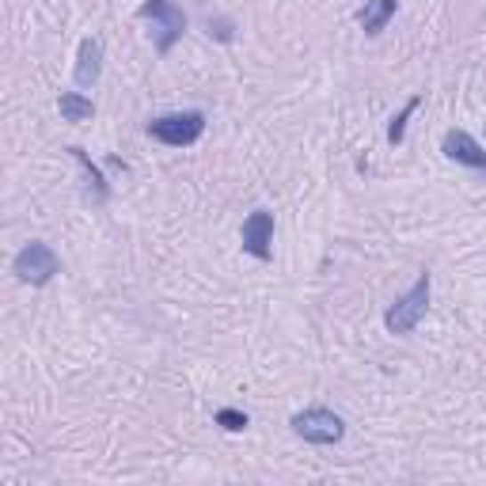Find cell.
Here are the masks:
<instances>
[{
    "label": "cell",
    "mask_w": 486,
    "mask_h": 486,
    "mask_svg": "<svg viewBox=\"0 0 486 486\" xmlns=\"http://www.w3.org/2000/svg\"><path fill=\"white\" fill-rule=\"evenodd\" d=\"M239 239H243V251L251 255V259H259V263H266L270 255H274V217H270L266 209H255L247 221H243V232H239Z\"/></svg>",
    "instance_id": "obj_6"
},
{
    "label": "cell",
    "mask_w": 486,
    "mask_h": 486,
    "mask_svg": "<svg viewBox=\"0 0 486 486\" xmlns=\"http://www.w3.org/2000/svg\"><path fill=\"white\" fill-rule=\"evenodd\" d=\"M141 20H152L156 27V50L167 53L175 42L182 38V31H187V16H182V8L175 4V0H145V4L137 8Z\"/></svg>",
    "instance_id": "obj_4"
},
{
    "label": "cell",
    "mask_w": 486,
    "mask_h": 486,
    "mask_svg": "<svg viewBox=\"0 0 486 486\" xmlns=\"http://www.w3.org/2000/svg\"><path fill=\"white\" fill-rule=\"evenodd\" d=\"M395 0H365V8L357 12V23H361L365 35H380L384 27H388V20L395 16Z\"/></svg>",
    "instance_id": "obj_9"
},
{
    "label": "cell",
    "mask_w": 486,
    "mask_h": 486,
    "mask_svg": "<svg viewBox=\"0 0 486 486\" xmlns=\"http://www.w3.org/2000/svg\"><path fill=\"white\" fill-rule=\"evenodd\" d=\"M217 425H224L228 433H239V430H247V414L224 407V410H217Z\"/></svg>",
    "instance_id": "obj_13"
},
{
    "label": "cell",
    "mask_w": 486,
    "mask_h": 486,
    "mask_svg": "<svg viewBox=\"0 0 486 486\" xmlns=\"http://www.w3.org/2000/svg\"><path fill=\"white\" fill-rule=\"evenodd\" d=\"M69 152H73V160L84 167V175H88V182H92V190H95V202H103V198H107V179L103 175H99V167L88 160V152H84V149H69Z\"/></svg>",
    "instance_id": "obj_11"
},
{
    "label": "cell",
    "mask_w": 486,
    "mask_h": 486,
    "mask_svg": "<svg viewBox=\"0 0 486 486\" xmlns=\"http://www.w3.org/2000/svg\"><path fill=\"white\" fill-rule=\"evenodd\" d=\"M99 73H103V42L99 38H84L80 42V53H77V84L80 88H95Z\"/></svg>",
    "instance_id": "obj_8"
},
{
    "label": "cell",
    "mask_w": 486,
    "mask_h": 486,
    "mask_svg": "<svg viewBox=\"0 0 486 486\" xmlns=\"http://www.w3.org/2000/svg\"><path fill=\"white\" fill-rule=\"evenodd\" d=\"M430 289H433L430 274H418L414 289H407V293L388 308V316H384V327H388L392 335H410L414 327L425 320V312H430Z\"/></svg>",
    "instance_id": "obj_1"
},
{
    "label": "cell",
    "mask_w": 486,
    "mask_h": 486,
    "mask_svg": "<svg viewBox=\"0 0 486 486\" xmlns=\"http://www.w3.org/2000/svg\"><path fill=\"white\" fill-rule=\"evenodd\" d=\"M206 130V114L202 110H175V114H160L149 122V137L164 141L171 149H187L194 145Z\"/></svg>",
    "instance_id": "obj_2"
},
{
    "label": "cell",
    "mask_w": 486,
    "mask_h": 486,
    "mask_svg": "<svg viewBox=\"0 0 486 486\" xmlns=\"http://www.w3.org/2000/svg\"><path fill=\"white\" fill-rule=\"evenodd\" d=\"M57 110H61L65 122H88L95 114V103L92 99H84L80 92H65L61 99H57Z\"/></svg>",
    "instance_id": "obj_10"
},
{
    "label": "cell",
    "mask_w": 486,
    "mask_h": 486,
    "mask_svg": "<svg viewBox=\"0 0 486 486\" xmlns=\"http://www.w3.org/2000/svg\"><path fill=\"white\" fill-rule=\"evenodd\" d=\"M441 149H445V156H449V160H456V164L486 171V149L467 130H449L445 134V145H441Z\"/></svg>",
    "instance_id": "obj_7"
},
{
    "label": "cell",
    "mask_w": 486,
    "mask_h": 486,
    "mask_svg": "<svg viewBox=\"0 0 486 486\" xmlns=\"http://www.w3.org/2000/svg\"><path fill=\"white\" fill-rule=\"evenodd\" d=\"M289 425H293L296 437L312 441V445H338V441L346 437V422H342L335 410H327V407L296 410L289 418Z\"/></svg>",
    "instance_id": "obj_3"
},
{
    "label": "cell",
    "mask_w": 486,
    "mask_h": 486,
    "mask_svg": "<svg viewBox=\"0 0 486 486\" xmlns=\"http://www.w3.org/2000/svg\"><path fill=\"white\" fill-rule=\"evenodd\" d=\"M57 270H61V263H57V255L42 239H31L16 259H12V274H16L23 285H46Z\"/></svg>",
    "instance_id": "obj_5"
},
{
    "label": "cell",
    "mask_w": 486,
    "mask_h": 486,
    "mask_svg": "<svg viewBox=\"0 0 486 486\" xmlns=\"http://www.w3.org/2000/svg\"><path fill=\"white\" fill-rule=\"evenodd\" d=\"M422 107V99L418 95H410L407 99V107L403 110H399V118H392V130H388V141H392V145H399V141H403V130H407V118H410V114L414 110H418Z\"/></svg>",
    "instance_id": "obj_12"
}]
</instances>
